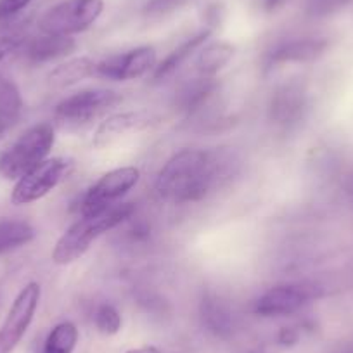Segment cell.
<instances>
[{
  "label": "cell",
  "instance_id": "cell-31",
  "mask_svg": "<svg viewBox=\"0 0 353 353\" xmlns=\"http://www.w3.org/2000/svg\"><path fill=\"white\" fill-rule=\"evenodd\" d=\"M8 121L6 120H2V118H0V139L4 137V134H6V130H8Z\"/></svg>",
  "mask_w": 353,
  "mask_h": 353
},
{
  "label": "cell",
  "instance_id": "cell-14",
  "mask_svg": "<svg viewBox=\"0 0 353 353\" xmlns=\"http://www.w3.org/2000/svg\"><path fill=\"white\" fill-rule=\"evenodd\" d=\"M199 319L210 334L220 339H229L236 332V319L232 308L215 291H206L199 301Z\"/></svg>",
  "mask_w": 353,
  "mask_h": 353
},
{
  "label": "cell",
  "instance_id": "cell-33",
  "mask_svg": "<svg viewBox=\"0 0 353 353\" xmlns=\"http://www.w3.org/2000/svg\"><path fill=\"white\" fill-rule=\"evenodd\" d=\"M0 300H2V294H0Z\"/></svg>",
  "mask_w": 353,
  "mask_h": 353
},
{
  "label": "cell",
  "instance_id": "cell-4",
  "mask_svg": "<svg viewBox=\"0 0 353 353\" xmlns=\"http://www.w3.org/2000/svg\"><path fill=\"white\" fill-rule=\"evenodd\" d=\"M121 103V96L110 88H87L61 101L54 110L57 123L66 128L85 127Z\"/></svg>",
  "mask_w": 353,
  "mask_h": 353
},
{
  "label": "cell",
  "instance_id": "cell-10",
  "mask_svg": "<svg viewBox=\"0 0 353 353\" xmlns=\"http://www.w3.org/2000/svg\"><path fill=\"white\" fill-rule=\"evenodd\" d=\"M156 49L151 46L135 47L123 54H114L99 61L96 68V77L114 81L135 80L156 68Z\"/></svg>",
  "mask_w": 353,
  "mask_h": 353
},
{
  "label": "cell",
  "instance_id": "cell-29",
  "mask_svg": "<svg viewBox=\"0 0 353 353\" xmlns=\"http://www.w3.org/2000/svg\"><path fill=\"white\" fill-rule=\"evenodd\" d=\"M125 353H172L166 352V350L158 348V346H139V348H130Z\"/></svg>",
  "mask_w": 353,
  "mask_h": 353
},
{
  "label": "cell",
  "instance_id": "cell-8",
  "mask_svg": "<svg viewBox=\"0 0 353 353\" xmlns=\"http://www.w3.org/2000/svg\"><path fill=\"white\" fill-rule=\"evenodd\" d=\"M321 296L322 290L315 284H281L260 294L251 305V312L258 317H286Z\"/></svg>",
  "mask_w": 353,
  "mask_h": 353
},
{
  "label": "cell",
  "instance_id": "cell-16",
  "mask_svg": "<svg viewBox=\"0 0 353 353\" xmlns=\"http://www.w3.org/2000/svg\"><path fill=\"white\" fill-rule=\"evenodd\" d=\"M77 49V42L71 37L46 35L30 40L25 46V57L32 64L50 63L59 57L70 56Z\"/></svg>",
  "mask_w": 353,
  "mask_h": 353
},
{
  "label": "cell",
  "instance_id": "cell-12",
  "mask_svg": "<svg viewBox=\"0 0 353 353\" xmlns=\"http://www.w3.org/2000/svg\"><path fill=\"white\" fill-rule=\"evenodd\" d=\"M152 120L154 118L144 111H125V113L110 114L106 120L101 121L99 127L94 132L92 145L96 149L106 148L127 134H134V132H141L151 127Z\"/></svg>",
  "mask_w": 353,
  "mask_h": 353
},
{
  "label": "cell",
  "instance_id": "cell-25",
  "mask_svg": "<svg viewBox=\"0 0 353 353\" xmlns=\"http://www.w3.org/2000/svg\"><path fill=\"white\" fill-rule=\"evenodd\" d=\"M352 0H310L307 12L314 18H324V16L334 14L350 4Z\"/></svg>",
  "mask_w": 353,
  "mask_h": 353
},
{
  "label": "cell",
  "instance_id": "cell-6",
  "mask_svg": "<svg viewBox=\"0 0 353 353\" xmlns=\"http://www.w3.org/2000/svg\"><path fill=\"white\" fill-rule=\"evenodd\" d=\"M71 170H73V161L70 158L43 159L35 168H32L16 181L11 194L12 205H32V203L46 198L61 182L66 181Z\"/></svg>",
  "mask_w": 353,
  "mask_h": 353
},
{
  "label": "cell",
  "instance_id": "cell-5",
  "mask_svg": "<svg viewBox=\"0 0 353 353\" xmlns=\"http://www.w3.org/2000/svg\"><path fill=\"white\" fill-rule=\"evenodd\" d=\"M103 11L104 0H64L40 18L39 28L46 35H77L90 28Z\"/></svg>",
  "mask_w": 353,
  "mask_h": 353
},
{
  "label": "cell",
  "instance_id": "cell-11",
  "mask_svg": "<svg viewBox=\"0 0 353 353\" xmlns=\"http://www.w3.org/2000/svg\"><path fill=\"white\" fill-rule=\"evenodd\" d=\"M307 92L300 83H286L270 97L269 117L276 125L291 128L300 123L307 111Z\"/></svg>",
  "mask_w": 353,
  "mask_h": 353
},
{
  "label": "cell",
  "instance_id": "cell-1",
  "mask_svg": "<svg viewBox=\"0 0 353 353\" xmlns=\"http://www.w3.org/2000/svg\"><path fill=\"white\" fill-rule=\"evenodd\" d=\"M234 156L223 149H182L156 175L154 192L161 201L189 205L205 199L232 173Z\"/></svg>",
  "mask_w": 353,
  "mask_h": 353
},
{
  "label": "cell",
  "instance_id": "cell-26",
  "mask_svg": "<svg viewBox=\"0 0 353 353\" xmlns=\"http://www.w3.org/2000/svg\"><path fill=\"white\" fill-rule=\"evenodd\" d=\"M32 2L33 0H0V25L16 19V16Z\"/></svg>",
  "mask_w": 353,
  "mask_h": 353
},
{
  "label": "cell",
  "instance_id": "cell-19",
  "mask_svg": "<svg viewBox=\"0 0 353 353\" xmlns=\"http://www.w3.org/2000/svg\"><path fill=\"white\" fill-rule=\"evenodd\" d=\"M236 49L229 42H212L199 50L196 57V70L199 77H216L232 61Z\"/></svg>",
  "mask_w": 353,
  "mask_h": 353
},
{
  "label": "cell",
  "instance_id": "cell-13",
  "mask_svg": "<svg viewBox=\"0 0 353 353\" xmlns=\"http://www.w3.org/2000/svg\"><path fill=\"white\" fill-rule=\"evenodd\" d=\"M325 39H296L274 47L265 57V68H277L291 63H312L322 57L327 50Z\"/></svg>",
  "mask_w": 353,
  "mask_h": 353
},
{
  "label": "cell",
  "instance_id": "cell-20",
  "mask_svg": "<svg viewBox=\"0 0 353 353\" xmlns=\"http://www.w3.org/2000/svg\"><path fill=\"white\" fill-rule=\"evenodd\" d=\"M37 232L26 220L4 219L0 220V254L26 246L35 239Z\"/></svg>",
  "mask_w": 353,
  "mask_h": 353
},
{
  "label": "cell",
  "instance_id": "cell-15",
  "mask_svg": "<svg viewBox=\"0 0 353 353\" xmlns=\"http://www.w3.org/2000/svg\"><path fill=\"white\" fill-rule=\"evenodd\" d=\"M219 88L220 81L215 77H199L189 80L175 92L176 110L188 117H196L208 106Z\"/></svg>",
  "mask_w": 353,
  "mask_h": 353
},
{
  "label": "cell",
  "instance_id": "cell-22",
  "mask_svg": "<svg viewBox=\"0 0 353 353\" xmlns=\"http://www.w3.org/2000/svg\"><path fill=\"white\" fill-rule=\"evenodd\" d=\"M28 28L30 19H12L0 25V63L19 47L25 46Z\"/></svg>",
  "mask_w": 353,
  "mask_h": 353
},
{
  "label": "cell",
  "instance_id": "cell-7",
  "mask_svg": "<svg viewBox=\"0 0 353 353\" xmlns=\"http://www.w3.org/2000/svg\"><path fill=\"white\" fill-rule=\"evenodd\" d=\"M139 181H141V170L135 166H121L104 173L83 196L80 203V213L90 215L117 205L125 194H128V191L139 184Z\"/></svg>",
  "mask_w": 353,
  "mask_h": 353
},
{
  "label": "cell",
  "instance_id": "cell-9",
  "mask_svg": "<svg viewBox=\"0 0 353 353\" xmlns=\"http://www.w3.org/2000/svg\"><path fill=\"white\" fill-rule=\"evenodd\" d=\"M40 296L42 290L39 283H28L19 291L6 315V321L0 325V353H12L25 338L26 331L35 319Z\"/></svg>",
  "mask_w": 353,
  "mask_h": 353
},
{
  "label": "cell",
  "instance_id": "cell-28",
  "mask_svg": "<svg viewBox=\"0 0 353 353\" xmlns=\"http://www.w3.org/2000/svg\"><path fill=\"white\" fill-rule=\"evenodd\" d=\"M288 4V0H263V9L267 12H276Z\"/></svg>",
  "mask_w": 353,
  "mask_h": 353
},
{
  "label": "cell",
  "instance_id": "cell-18",
  "mask_svg": "<svg viewBox=\"0 0 353 353\" xmlns=\"http://www.w3.org/2000/svg\"><path fill=\"white\" fill-rule=\"evenodd\" d=\"M210 37H212V28H206L201 30L199 33H196V35H192L191 39H188L185 42H182L181 46L176 47V49H173L161 63L156 64V68L152 70V80L159 81L163 80V78L170 77L172 73H175V71L179 70V68H181L182 64H184L185 61H188L189 57H191L192 54L210 39Z\"/></svg>",
  "mask_w": 353,
  "mask_h": 353
},
{
  "label": "cell",
  "instance_id": "cell-3",
  "mask_svg": "<svg viewBox=\"0 0 353 353\" xmlns=\"http://www.w3.org/2000/svg\"><path fill=\"white\" fill-rule=\"evenodd\" d=\"M56 142V132L50 123H37L23 132L2 154L0 175L8 181H18L25 173L47 159Z\"/></svg>",
  "mask_w": 353,
  "mask_h": 353
},
{
  "label": "cell",
  "instance_id": "cell-24",
  "mask_svg": "<svg viewBox=\"0 0 353 353\" xmlns=\"http://www.w3.org/2000/svg\"><path fill=\"white\" fill-rule=\"evenodd\" d=\"M94 324L104 336H114L121 329V315L111 303H101L94 312Z\"/></svg>",
  "mask_w": 353,
  "mask_h": 353
},
{
  "label": "cell",
  "instance_id": "cell-21",
  "mask_svg": "<svg viewBox=\"0 0 353 353\" xmlns=\"http://www.w3.org/2000/svg\"><path fill=\"white\" fill-rule=\"evenodd\" d=\"M78 343V327L70 321L59 322L47 334L42 353H73Z\"/></svg>",
  "mask_w": 353,
  "mask_h": 353
},
{
  "label": "cell",
  "instance_id": "cell-23",
  "mask_svg": "<svg viewBox=\"0 0 353 353\" xmlns=\"http://www.w3.org/2000/svg\"><path fill=\"white\" fill-rule=\"evenodd\" d=\"M21 110L23 99L19 88L12 80L0 77V118L11 123L21 114Z\"/></svg>",
  "mask_w": 353,
  "mask_h": 353
},
{
  "label": "cell",
  "instance_id": "cell-17",
  "mask_svg": "<svg viewBox=\"0 0 353 353\" xmlns=\"http://www.w3.org/2000/svg\"><path fill=\"white\" fill-rule=\"evenodd\" d=\"M97 63L90 57H74L61 63L47 74V83L52 88H68L96 74Z\"/></svg>",
  "mask_w": 353,
  "mask_h": 353
},
{
  "label": "cell",
  "instance_id": "cell-27",
  "mask_svg": "<svg viewBox=\"0 0 353 353\" xmlns=\"http://www.w3.org/2000/svg\"><path fill=\"white\" fill-rule=\"evenodd\" d=\"M300 331L296 327H291V325H286L279 331L277 334V343L281 346H294L298 341H300Z\"/></svg>",
  "mask_w": 353,
  "mask_h": 353
},
{
  "label": "cell",
  "instance_id": "cell-30",
  "mask_svg": "<svg viewBox=\"0 0 353 353\" xmlns=\"http://www.w3.org/2000/svg\"><path fill=\"white\" fill-rule=\"evenodd\" d=\"M343 188H345V192L353 199V172L348 173L345 176V182H343Z\"/></svg>",
  "mask_w": 353,
  "mask_h": 353
},
{
  "label": "cell",
  "instance_id": "cell-32",
  "mask_svg": "<svg viewBox=\"0 0 353 353\" xmlns=\"http://www.w3.org/2000/svg\"><path fill=\"white\" fill-rule=\"evenodd\" d=\"M251 353H265V352H261V350H254V352H251Z\"/></svg>",
  "mask_w": 353,
  "mask_h": 353
},
{
  "label": "cell",
  "instance_id": "cell-2",
  "mask_svg": "<svg viewBox=\"0 0 353 353\" xmlns=\"http://www.w3.org/2000/svg\"><path fill=\"white\" fill-rule=\"evenodd\" d=\"M134 213L135 206L132 203H117L99 213L81 215L57 239L52 250V261L57 265H70L80 260L90 250L92 243L132 219Z\"/></svg>",
  "mask_w": 353,
  "mask_h": 353
}]
</instances>
